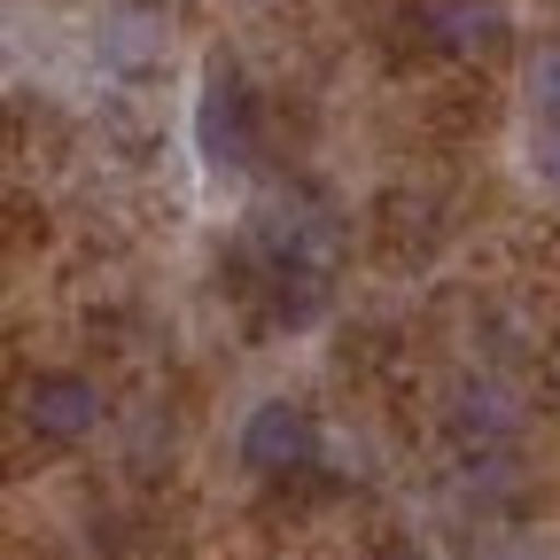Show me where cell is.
I'll use <instances>...</instances> for the list:
<instances>
[{
	"mask_svg": "<svg viewBox=\"0 0 560 560\" xmlns=\"http://www.w3.org/2000/svg\"><path fill=\"white\" fill-rule=\"evenodd\" d=\"M374 560H420V552H374Z\"/></svg>",
	"mask_w": 560,
	"mask_h": 560,
	"instance_id": "8",
	"label": "cell"
},
{
	"mask_svg": "<svg viewBox=\"0 0 560 560\" xmlns=\"http://www.w3.org/2000/svg\"><path fill=\"white\" fill-rule=\"evenodd\" d=\"M529 164H537V179L560 187V117H537L529 125Z\"/></svg>",
	"mask_w": 560,
	"mask_h": 560,
	"instance_id": "7",
	"label": "cell"
},
{
	"mask_svg": "<svg viewBox=\"0 0 560 560\" xmlns=\"http://www.w3.org/2000/svg\"><path fill=\"white\" fill-rule=\"evenodd\" d=\"M342 272V219L312 195V187H272L242 234H234V280L242 304H257L265 327H312L335 296Z\"/></svg>",
	"mask_w": 560,
	"mask_h": 560,
	"instance_id": "1",
	"label": "cell"
},
{
	"mask_svg": "<svg viewBox=\"0 0 560 560\" xmlns=\"http://www.w3.org/2000/svg\"><path fill=\"white\" fill-rule=\"evenodd\" d=\"M234 452H242V467L265 475V482H304V475L319 467V420H312V405L265 397V405L242 420Z\"/></svg>",
	"mask_w": 560,
	"mask_h": 560,
	"instance_id": "4",
	"label": "cell"
},
{
	"mask_svg": "<svg viewBox=\"0 0 560 560\" xmlns=\"http://www.w3.org/2000/svg\"><path fill=\"white\" fill-rule=\"evenodd\" d=\"M16 429L39 444V452H70L102 429V389L70 366H47V374H24L16 389Z\"/></svg>",
	"mask_w": 560,
	"mask_h": 560,
	"instance_id": "3",
	"label": "cell"
},
{
	"mask_svg": "<svg viewBox=\"0 0 560 560\" xmlns=\"http://www.w3.org/2000/svg\"><path fill=\"white\" fill-rule=\"evenodd\" d=\"M195 149L210 172H257L265 156V102L242 79V62H202V86H195Z\"/></svg>",
	"mask_w": 560,
	"mask_h": 560,
	"instance_id": "2",
	"label": "cell"
},
{
	"mask_svg": "<svg viewBox=\"0 0 560 560\" xmlns=\"http://www.w3.org/2000/svg\"><path fill=\"white\" fill-rule=\"evenodd\" d=\"M522 102L529 117H560V32L522 55Z\"/></svg>",
	"mask_w": 560,
	"mask_h": 560,
	"instance_id": "6",
	"label": "cell"
},
{
	"mask_svg": "<svg viewBox=\"0 0 560 560\" xmlns=\"http://www.w3.org/2000/svg\"><path fill=\"white\" fill-rule=\"evenodd\" d=\"M412 32L429 55H452V62H490L514 47L506 0H412Z\"/></svg>",
	"mask_w": 560,
	"mask_h": 560,
	"instance_id": "5",
	"label": "cell"
}]
</instances>
